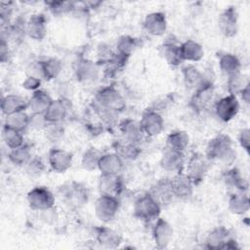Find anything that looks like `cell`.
<instances>
[{
	"mask_svg": "<svg viewBox=\"0 0 250 250\" xmlns=\"http://www.w3.org/2000/svg\"><path fill=\"white\" fill-rule=\"evenodd\" d=\"M205 155L211 160L224 164H231L236 157L231 138L227 134H219L212 138L206 146Z\"/></svg>",
	"mask_w": 250,
	"mask_h": 250,
	"instance_id": "cell-1",
	"label": "cell"
},
{
	"mask_svg": "<svg viewBox=\"0 0 250 250\" xmlns=\"http://www.w3.org/2000/svg\"><path fill=\"white\" fill-rule=\"evenodd\" d=\"M134 216L144 222L155 221L161 211V205L147 192L140 197L134 203Z\"/></svg>",
	"mask_w": 250,
	"mask_h": 250,
	"instance_id": "cell-2",
	"label": "cell"
},
{
	"mask_svg": "<svg viewBox=\"0 0 250 250\" xmlns=\"http://www.w3.org/2000/svg\"><path fill=\"white\" fill-rule=\"evenodd\" d=\"M211 160L205 153L194 152L186 163V174L190 178L194 186L200 184L206 177L210 169Z\"/></svg>",
	"mask_w": 250,
	"mask_h": 250,
	"instance_id": "cell-3",
	"label": "cell"
},
{
	"mask_svg": "<svg viewBox=\"0 0 250 250\" xmlns=\"http://www.w3.org/2000/svg\"><path fill=\"white\" fill-rule=\"evenodd\" d=\"M28 206L33 211H45L54 208L55 195L46 187H35L30 189L26 195Z\"/></svg>",
	"mask_w": 250,
	"mask_h": 250,
	"instance_id": "cell-4",
	"label": "cell"
},
{
	"mask_svg": "<svg viewBox=\"0 0 250 250\" xmlns=\"http://www.w3.org/2000/svg\"><path fill=\"white\" fill-rule=\"evenodd\" d=\"M119 206L120 203L118 197L108 194H101L95 202L94 210L100 221L108 223L116 217L119 211Z\"/></svg>",
	"mask_w": 250,
	"mask_h": 250,
	"instance_id": "cell-5",
	"label": "cell"
},
{
	"mask_svg": "<svg viewBox=\"0 0 250 250\" xmlns=\"http://www.w3.org/2000/svg\"><path fill=\"white\" fill-rule=\"evenodd\" d=\"M61 194L66 204L75 208L84 206L89 199L87 188L76 182H70L63 185L62 187Z\"/></svg>",
	"mask_w": 250,
	"mask_h": 250,
	"instance_id": "cell-6",
	"label": "cell"
},
{
	"mask_svg": "<svg viewBox=\"0 0 250 250\" xmlns=\"http://www.w3.org/2000/svg\"><path fill=\"white\" fill-rule=\"evenodd\" d=\"M239 108L240 104L237 97L230 94L219 99L214 104V111L217 117L223 122L232 120L237 115Z\"/></svg>",
	"mask_w": 250,
	"mask_h": 250,
	"instance_id": "cell-7",
	"label": "cell"
},
{
	"mask_svg": "<svg viewBox=\"0 0 250 250\" xmlns=\"http://www.w3.org/2000/svg\"><path fill=\"white\" fill-rule=\"evenodd\" d=\"M100 106L112 107L119 111L125 106L123 97L113 86H105L101 88L95 96V103Z\"/></svg>",
	"mask_w": 250,
	"mask_h": 250,
	"instance_id": "cell-8",
	"label": "cell"
},
{
	"mask_svg": "<svg viewBox=\"0 0 250 250\" xmlns=\"http://www.w3.org/2000/svg\"><path fill=\"white\" fill-rule=\"evenodd\" d=\"M141 128L147 137H156L164 129V119L162 115L154 109H146L139 121Z\"/></svg>",
	"mask_w": 250,
	"mask_h": 250,
	"instance_id": "cell-9",
	"label": "cell"
},
{
	"mask_svg": "<svg viewBox=\"0 0 250 250\" xmlns=\"http://www.w3.org/2000/svg\"><path fill=\"white\" fill-rule=\"evenodd\" d=\"M215 88L214 83H203L198 89L194 91L190 99V106L197 112L208 109L214 102Z\"/></svg>",
	"mask_w": 250,
	"mask_h": 250,
	"instance_id": "cell-10",
	"label": "cell"
},
{
	"mask_svg": "<svg viewBox=\"0 0 250 250\" xmlns=\"http://www.w3.org/2000/svg\"><path fill=\"white\" fill-rule=\"evenodd\" d=\"M218 25L220 32L227 38H232L238 30V14L235 7L226 8L219 16Z\"/></svg>",
	"mask_w": 250,
	"mask_h": 250,
	"instance_id": "cell-11",
	"label": "cell"
},
{
	"mask_svg": "<svg viewBox=\"0 0 250 250\" xmlns=\"http://www.w3.org/2000/svg\"><path fill=\"white\" fill-rule=\"evenodd\" d=\"M173 228L167 220L160 217L155 220L151 229V235L157 248H166L173 238Z\"/></svg>",
	"mask_w": 250,
	"mask_h": 250,
	"instance_id": "cell-12",
	"label": "cell"
},
{
	"mask_svg": "<svg viewBox=\"0 0 250 250\" xmlns=\"http://www.w3.org/2000/svg\"><path fill=\"white\" fill-rule=\"evenodd\" d=\"M73 155L70 151L62 148L54 147L48 153V163L51 169L57 173H64L70 169Z\"/></svg>",
	"mask_w": 250,
	"mask_h": 250,
	"instance_id": "cell-13",
	"label": "cell"
},
{
	"mask_svg": "<svg viewBox=\"0 0 250 250\" xmlns=\"http://www.w3.org/2000/svg\"><path fill=\"white\" fill-rule=\"evenodd\" d=\"M159 163L161 168L168 173H173L174 175L181 173L186 165L185 154L182 151L166 148L161 155Z\"/></svg>",
	"mask_w": 250,
	"mask_h": 250,
	"instance_id": "cell-14",
	"label": "cell"
},
{
	"mask_svg": "<svg viewBox=\"0 0 250 250\" xmlns=\"http://www.w3.org/2000/svg\"><path fill=\"white\" fill-rule=\"evenodd\" d=\"M170 186L174 198L187 199L193 193L194 184L190 178L184 172L175 174L170 179Z\"/></svg>",
	"mask_w": 250,
	"mask_h": 250,
	"instance_id": "cell-15",
	"label": "cell"
},
{
	"mask_svg": "<svg viewBox=\"0 0 250 250\" xmlns=\"http://www.w3.org/2000/svg\"><path fill=\"white\" fill-rule=\"evenodd\" d=\"M99 63L89 60L81 58L74 65V74L78 81L88 83L95 81L99 76Z\"/></svg>",
	"mask_w": 250,
	"mask_h": 250,
	"instance_id": "cell-16",
	"label": "cell"
},
{
	"mask_svg": "<svg viewBox=\"0 0 250 250\" xmlns=\"http://www.w3.org/2000/svg\"><path fill=\"white\" fill-rule=\"evenodd\" d=\"M124 182L120 175H102L99 179V190L101 194H108L119 197L124 190Z\"/></svg>",
	"mask_w": 250,
	"mask_h": 250,
	"instance_id": "cell-17",
	"label": "cell"
},
{
	"mask_svg": "<svg viewBox=\"0 0 250 250\" xmlns=\"http://www.w3.org/2000/svg\"><path fill=\"white\" fill-rule=\"evenodd\" d=\"M70 104L65 99L53 100L44 115L48 123H62L69 113Z\"/></svg>",
	"mask_w": 250,
	"mask_h": 250,
	"instance_id": "cell-18",
	"label": "cell"
},
{
	"mask_svg": "<svg viewBox=\"0 0 250 250\" xmlns=\"http://www.w3.org/2000/svg\"><path fill=\"white\" fill-rule=\"evenodd\" d=\"M124 160L116 152L103 153L98 169L102 175H120L124 167Z\"/></svg>",
	"mask_w": 250,
	"mask_h": 250,
	"instance_id": "cell-19",
	"label": "cell"
},
{
	"mask_svg": "<svg viewBox=\"0 0 250 250\" xmlns=\"http://www.w3.org/2000/svg\"><path fill=\"white\" fill-rule=\"evenodd\" d=\"M26 35L36 41H41L47 35V20L43 14H34L26 21Z\"/></svg>",
	"mask_w": 250,
	"mask_h": 250,
	"instance_id": "cell-20",
	"label": "cell"
},
{
	"mask_svg": "<svg viewBox=\"0 0 250 250\" xmlns=\"http://www.w3.org/2000/svg\"><path fill=\"white\" fill-rule=\"evenodd\" d=\"M146 31L152 36H161L167 29V19L162 12H152L146 16L144 20Z\"/></svg>",
	"mask_w": 250,
	"mask_h": 250,
	"instance_id": "cell-21",
	"label": "cell"
},
{
	"mask_svg": "<svg viewBox=\"0 0 250 250\" xmlns=\"http://www.w3.org/2000/svg\"><path fill=\"white\" fill-rule=\"evenodd\" d=\"M97 243L107 249L119 247L122 243V236L114 229L108 227H97L95 229Z\"/></svg>",
	"mask_w": 250,
	"mask_h": 250,
	"instance_id": "cell-22",
	"label": "cell"
},
{
	"mask_svg": "<svg viewBox=\"0 0 250 250\" xmlns=\"http://www.w3.org/2000/svg\"><path fill=\"white\" fill-rule=\"evenodd\" d=\"M122 140L139 145L145 134L139 122L133 119H124L118 124Z\"/></svg>",
	"mask_w": 250,
	"mask_h": 250,
	"instance_id": "cell-23",
	"label": "cell"
},
{
	"mask_svg": "<svg viewBox=\"0 0 250 250\" xmlns=\"http://www.w3.org/2000/svg\"><path fill=\"white\" fill-rule=\"evenodd\" d=\"M229 230L223 227H216L213 229L206 237V248L212 250H219V249H226L227 243L230 239Z\"/></svg>",
	"mask_w": 250,
	"mask_h": 250,
	"instance_id": "cell-24",
	"label": "cell"
},
{
	"mask_svg": "<svg viewBox=\"0 0 250 250\" xmlns=\"http://www.w3.org/2000/svg\"><path fill=\"white\" fill-rule=\"evenodd\" d=\"M28 101L18 94H8L1 100V110L4 115L26 110Z\"/></svg>",
	"mask_w": 250,
	"mask_h": 250,
	"instance_id": "cell-25",
	"label": "cell"
},
{
	"mask_svg": "<svg viewBox=\"0 0 250 250\" xmlns=\"http://www.w3.org/2000/svg\"><path fill=\"white\" fill-rule=\"evenodd\" d=\"M148 192L161 205V207L163 205L169 204L174 198L170 186V179L168 178L160 179Z\"/></svg>",
	"mask_w": 250,
	"mask_h": 250,
	"instance_id": "cell-26",
	"label": "cell"
},
{
	"mask_svg": "<svg viewBox=\"0 0 250 250\" xmlns=\"http://www.w3.org/2000/svg\"><path fill=\"white\" fill-rule=\"evenodd\" d=\"M183 62H199L204 57V49L198 42L188 39L180 44Z\"/></svg>",
	"mask_w": 250,
	"mask_h": 250,
	"instance_id": "cell-27",
	"label": "cell"
},
{
	"mask_svg": "<svg viewBox=\"0 0 250 250\" xmlns=\"http://www.w3.org/2000/svg\"><path fill=\"white\" fill-rule=\"evenodd\" d=\"M27 101V108L30 110L31 113H45L53 99L47 92L39 89L35 92H32V95Z\"/></svg>",
	"mask_w": 250,
	"mask_h": 250,
	"instance_id": "cell-28",
	"label": "cell"
},
{
	"mask_svg": "<svg viewBox=\"0 0 250 250\" xmlns=\"http://www.w3.org/2000/svg\"><path fill=\"white\" fill-rule=\"evenodd\" d=\"M219 67L227 77L241 73L240 60L237 56L231 53H224L220 56Z\"/></svg>",
	"mask_w": 250,
	"mask_h": 250,
	"instance_id": "cell-29",
	"label": "cell"
},
{
	"mask_svg": "<svg viewBox=\"0 0 250 250\" xmlns=\"http://www.w3.org/2000/svg\"><path fill=\"white\" fill-rule=\"evenodd\" d=\"M226 186L233 192H246L248 189V182L245 180L236 168H231L223 176Z\"/></svg>",
	"mask_w": 250,
	"mask_h": 250,
	"instance_id": "cell-30",
	"label": "cell"
},
{
	"mask_svg": "<svg viewBox=\"0 0 250 250\" xmlns=\"http://www.w3.org/2000/svg\"><path fill=\"white\" fill-rule=\"evenodd\" d=\"M182 74H183V80H184L185 86L189 90L195 91L203 83H205L203 73L194 65H191V64L186 65L182 69Z\"/></svg>",
	"mask_w": 250,
	"mask_h": 250,
	"instance_id": "cell-31",
	"label": "cell"
},
{
	"mask_svg": "<svg viewBox=\"0 0 250 250\" xmlns=\"http://www.w3.org/2000/svg\"><path fill=\"white\" fill-rule=\"evenodd\" d=\"M228 208L234 215H243L249 211L250 200L246 192H232L229 198Z\"/></svg>",
	"mask_w": 250,
	"mask_h": 250,
	"instance_id": "cell-32",
	"label": "cell"
},
{
	"mask_svg": "<svg viewBox=\"0 0 250 250\" xmlns=\"http://www.w3.org/2000/svg\"><path fill=\"white\" fill-rule=\"evenodd\" d=\"M189 145V136L186 131L175 130L166 138V148L184 152Z\"/></svg>",
	"mask_w": 250,
	"mask_h": 250,
	"instance_id": "cell-33",
	"label": "cell"
},
{
	"mask_svg": "<svg viewBox=\"0 0 250 250\" xmlns=\"http://www.w3.org/2000/svg\"><path fill=\"white\" fill-rule=\"evenodd\" d=\"M114 152H116L123 160H134L141 154L139 145L124 140L116 141L113 145Z\"/></svg>",
	"mask_w": 250,
	"mask_h": 250,
	"instance_id": "cell-34",
	"label": "cell"
},
{
	"mask_svg": "<svg viewBox=\"0 0 250 250\" xmlns=\"http://www.w3.org/2000/svg\"><path fill=\"white\" fill-rule=\"evenodd\" d=\"M29 117L30 115L25 110L14 112L5 115L4 125L23 133L29 127Z\"/></svg>",
	"mask_w": 250,
	"mask_h": 250,
	"instance_id": "cell-35",
	"label": "cell"
},
{
	"mask_svg": "<svg viewBox=\"0 0 250 250\" xmlns=\"http://www.w3.org/2000/svg\"><path fill=\"white\" fill-rule=\"evenodd\" d=\"M94 111L97 114V116L100 118L101 123L104 127L113 128L116 125H118V118L120 111L112 108V107H104L100 106L96 104H94Z\"/></svg>",
	"mask_w": 250,
	"mask_h": 250,
	"instance_id": "cell-36",
	"label": "cell"
},
{
	"mask_svg": "<svg viewBox=\"0 0 250 250\" xmlns=\"http://www.w3.org/2000/svg\"><path fill=\"white\" fill-rule=\"evenodd\" d=\"M161 55L165 61L172 66H178L183 62L180 44L174 41H166L161 46Z\"/></svg>",
	"mask_w": 250,
	"mask_h": 250,
	"instance_id": "cell-37",
	"label": "cell"
},
{
	"mask_svg": "<svg viewBox=\"0 0 250 250\" xmlns=\"http://www.w3.org/2000/svg\"><path fill=\"white\" fill-rule=\"evenodd\" d=\"M139 45L140 41L138 38L127 34L121 35L120 37H118L115 43L116 53L123 57L129 58L137 50Z\"/></svg>",
	"mask_w": 250,
	"mask_h": 250,
	"instance_id": "cell-38",
	"label": "cell"
},
{
	"mask_svg": "<svg viewBox=\"0 0 250 250\" xmlns=\"http://www.w3.org/2000/svg\"><path fill=\"white\" fill-rule=\"evenodd\" d=\"M40 68L42 79L53 80L57 78L62 68V62L57 58H49L43 61H40Z\"/></svg>",
	"mask_w": 250,
	"mask_h": 250,
	"instance_id": "cell-39",
	"label": "cell"
},
{
	"mask_svg": "<svg viewBox=\"0 0 250 250\" xmlns=\"http://www.w3.org/2000/svg\"><path fill=\"white\" fill-rule=\"evenodd\" d=\"M8 158L14 165L24 167L28 163V161L32 158L31 148L29 146L23 144L22 146L17 148L10 149L8 153Z\"/></svg>",
	"mask_w": 250,
	"mask_h": 250,
	"instance_id": "cell-40",
	"label": "cell"
},
{
	"mask_svg": "<svg viewBox=\"0 0 250 250\" xmlns=\"http://www.w3.org/2000/svg\"><path fill=\"white\" fill-rule=\"evenodd\" d=\"M2 140L9 149L17 148L24 144L23 133L3 125Z\"/></svg>",
	"mask_w": 250,
	"mask_h": 250,
	"instance_id": "cell-41",
	"label": "cell"
},
{
	"mask_svg": "<svg viewBox=\"0 0 250 250\" xmlns=\"http://www.w3.org/2000/svg\"><path fill=\"white\" fill-rule=\"evenodd\" d=\"M103 155V152L96 148V147H90L87 150L84 151L82 158H81V166L83 169L87 171H93L98 169V165L100 162V159Z\"/></svg>",
	"mask_w": 250,
	"mask_h": 250,
	"instance_id": "cell-42",
	"label": "cell"
},
{
	"mask_svg": "<svg viewBox=\"0 0 250 250\" xmlns=\"http://www.w3.org/2000/svg\"><path fill=\"white\" fill-rule=\"evenodd\" d=\"M45 4L48 6L49 11L55 16L68 14L72 12L75 7V3L70 1H47Z\"/></svg>",
	"mask_w": 250,
	"mask_h": 250,
	"instance_id": "cell-43",
	"label": "cell"
},
{
	"mask_svg": "<svg viewBox=\"0 0 250 250\" xmlns=\"http://www.w3.org/2000/svg\"><path fill=\"white\" fill-rule=\"evenodd\" d=\"M249 83V81L247 79L244 78V75H242L241 73L228 77V82H227V86H228V91L229 94L230 95H234L237 97V95H239V93L241 92V90Z\"/></svg>",
	"mask_w": 250,
	"mask_h": 250,
	"instance_id": "cell-44",
	"label": "cell"
},
{
	"mask_svg": "<svg viewBox=\"0 0 250 250\" xmlns=\"http://www.w3.org/2000/svg\"><path fill=\"white\" fill-rule=\"evenodd\" d=\"M43 131L46 139L51 143L60 142L64 135V128L62 123H48Z\"/></svg>",
	"mask_w": 250,
	"mask_h": 250,
	"instance_id": "cell-45",
	"label": "cell"
},
{
	"mask_svg": "<svg viewBox=\"0 0 250 250\" xmlns=\"http://www.w3.org/2000/svg\"><path fill=\"white\" fill-rule=\"evenodd\" d=\"M26 174L30 178H38L45 171V164L41 158L37 156H32L28 163L24 166Z\"/></svg>",
	"mask_w": 250,
	"mask_h": 250,
	"instance_id": "cell-46",
	"label": "cell"
},
{
	"mask_svg": "<svg viewBox=\"0 0 250 250\" xmlns=\"http://www.w3.org/2000/svg\"><path fill=\"white\" fill-rule=\"evenodd\" d=\"M29 127L34 130H44L48 124L44 113H31L29 114Z\"/></svg>",
	"mask_w": 250,
	"mask_h": 250,
	"instance_id": "cell-47",
	"label": "cell"
},
{
	"mask_svg": "<svg viewBox=\"0 0 250 250\" xmlns=\"http://www.w3.org/2000/svg\"><path fill=\"white\" fill-rule=\"evenodd\" d=\"M42 83V79L33 75H27L25 77V79L22 81L21 86L22 88H24L27 91H31V92H35L37 90L40 89Z\"/></svg>",
	"mask_w": 250,
	"mask_h": 250,
	"instance_id": "cell-48",
	"label": "cell"
},
{
	"mask_svg": "<svg viewBox=\"0 0 250 250\" xmlns=\"http://www.w3.org/2000/svg\"><path fill=\"white\" fill-rule=\"evenodd\" d=\"M238 142L240 146L248 153L250 149V130L249 128H243L238 136Z\"/></svg>",
	"mask_w": 250,
	"mask_h": 250,
	"instance_id": "cell-49",
	"label": "cell"
},
{
	"mask_svg": "<svg viewBox=\"0 0 250 250\" xmlns=\"http://www.w3.org/2000/svg\"><path fill=\"white\" fill-rule=\"evenodd\" d=\"M11 56V52L9 49V45H8V41L1 39V43H0V61L1 62H6L9 61Z\"/></svg>",
	"mask_w": 250,
	"mask_h": 250,
	"instance_id": "cell-50",
	"label": "cell"
},
{
	"mask_svg": "<svg viewBox=\"0 0 250 250\" xmlns=\"http://www.w3.org/2000/svg\"><path fill=\"white\" fill-rule=\"evenodd\" d=\"M239 96L241 98V100L245 103V104H249L250 101V83H248L239 93Z\"/></svg>",
	"mask_w": 250,
	"mask_h": 250,
	"instance_id": "cell-51",
	"label": "cell"
}]
</instances>
